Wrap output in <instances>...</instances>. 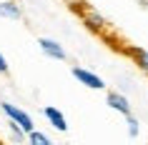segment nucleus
Segmentation results:
<instances>
[{"instance_id":"nucleus-9","label":"nucleus","mask_w":148,"mask_h":145,"mask_svg":"<svg viewBox=\"0 0 148 145\" xmlns=\"http://www.w3.org/2000/svg\"><path fill=\"white\" fill-rule=\"evenodd\" d=\"M28 145H53V140L45 135V133H40V130H33L30 135H28V140H25Z\"/></svg>"},{"instance_id":"nucleus-2","label":"nucleus","mask_w":148,"mask_h":145,"mask_svg":"<svg viewBox=\"0 0 148 145\" xmlns=\"http://www.w3.org/2000/svg\"><path fill=\"white\" fill-rule=\"evenodd\" d=\"M80 20H83V25H86L90 33H106L108 30V20H106L95 8H90V5H86V8L80 10Z\"/></svg>"},{"instance_id":"nucleus-13","label":"nucleus","mask_w":148,"mask_h":145,"mask_svg":"<svg viewBox=\"0 0 148 145\" xmlns=\"http://www.w3.org/2000/svg\"><path fill=\"white\" fill-rule=\"evenodd\" d=\"M8 70H10V65H8V60H5V55L0 53V75H8Z\"/></svg>"},{"instance_id":"nucleus-7","label":"nucleus","mask_w":148,"mask_h":145,"mask_svg":"<svg viewBox=\"0 0 148 145\" xmlns=\"http://www.w3.org/2000/svg\"><path fill=\"white\" fill-rule=\"evenodd\" d=\"M43 115H45V120L50 123L58 133H65V130H68V120H65V115H63V110H58L55 105H45V108H43Z\"/></svg>"},{"instance_id":"nucleus-4","label":"nucleus","mask_w":148,"mask_h":145,"mask_svg":"<svg viewBox=\"0 0 148 145\" xmlns=\"http://www.w3.org/2000/svg\"><path fill=\"white\" fill-rule=\"evenodd\" d=\"M38 48H40V53L48 55L50 60H65V58H68L65 48H63L58 40H53V38H38Z\"/></svg>"},{"instance_id":"nucleus-11","label":"nucleus","mask_w":148,"mask_h":145,"mask_svg":"<svg viewBox=\"0 0 148 145\" xmlns=\"http://www.w3.org/2000/svg\"><path fill=\"white\" fill-rule=\"evenodd\" d=\"M125 125H128V135H131V138H138V133H140V123H138V118L128 115V118H125Z\"/></svg>"},{"instance_id":"nucleus-8","label":"nucleus","mask_w":148,"mask_h":145,"mask_svg":"<svg viewBox=\"0 0 148 145\" xmlns=\"http://www.w3.org/2000/svg\"><path fill=\"white\" fill-rule=\"evenodd\" d=\"M0 18L8 20H23V8L18 0H0Z\"/></svg>"},{"instance_id":"nucleus-3","label":"nucleus","mask_w":148,"mask_h":145,"mask_svg":"<svg viewBox=\"0 0 148 145\" xmlns=\"http://www.w3.org/2000/svg\"><path fill=\"white\" fill-rule=\"evenodd\" d=\"M73 78L78 80L80 85H86V88H90V90H106V83H103V78L101 75H95L93 70H88V68H80V65H73Z\"/></svg>"},{"instance_id":"nucleus-6","label":"nucleus","mask_w":148,"mask_h":145,"mask_svg":"<svg viewBox=\"0 0 148 145\" xmlns=\"http://www.w3.org/2000/svg\"><path fill=\"white\" fill-rule=\"evenodd\" d=\"M123 50L133 60V65H136L143 75H148V50H143V48H138V45H125Z\"/></svg>"},{"instance_id":"nucleus-10","label":"nucleus","mask_w":148,"mask_h":145,"mask_svg":"<svg viewBox=\"0 0 148 145\" xmlns=\"http://www.w3.org/2000/svg\"><path fill=\"white\" fill-rule=\"evenodd\" d=\"M8 130H10V135H13V140H15L18 145L23 143V140H28V133H25L18 123H13V120H8Z\"/></svg>"},{"instance_id":"nucleus-12","label":"nucleus","mask_w":148,"mask_h":145,"mask_svg":"<svg viewBox=\"0 0 148 145\" xmlns=\"http://www.w3.org/2000/svg\"><path fill=\"white\" fill-rule=\"evenodd\" d=\"M65 5H68V8H73V10H83L86 8V0H65Z\"/></svg>"},{"instance_id":"nucleus-1","label":"nucleus","mask_w":148,"mask_h":145,"mask_svg":"<svg viewBox=\"0 0 148 145\" xmlns=\"http://www.w3.org/2000/svg\"><path fill=\"white\" fill-rule=\"evenodd\" d=\"M0 110L5 113V118L8 120H13V123H18L20 128L30 135L33 130H35V123H33V118L28 113H25L23 108H18V105H13V103H0Z\"/></svg>"},{"instance_id":"nucleus-14","label":"nucleus","mask_w":148,"mask_h":145,"mask_svg":"<svg viewBox=\"0 0 148 145\" xmlns=\"http://www.w3.org/2000/svg\"><path fill=\"white\" fill-rule=\"evenodd\" d=\"M0 145H5V143H3V140H0Z\"/></svg>"},{"instance_id":"nucleus-5","label":"nucleus","mask_w":148,"mask_h":145,"mask_svg":"<svg viewBox=\"0 0 148 145\" xmlns=\"http://www.w3.org/2000/svg\"><path fill=\"white\" fill-rule=\"evenodd\" d=\"M106 105H108L110 110L121 113L123 118H128V115H131V100L125 98L123 93H118V90H110L108 95H106Z\"/></svg>"}]
</instances>
